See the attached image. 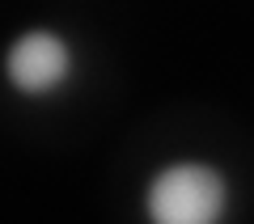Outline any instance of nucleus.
Segmentation results:
<instances>
[{
    "mask_svg": "<svg viewBox=\"0 0 254 224\" xmlns=\"http://www.w3.org/2000/svg\"><path fill=\"white\" fill-rule=\"evenodd\" d=\"M0 72L17 98L26 102H47L64 93V85L76 72V51L72 43L51 26H30L17 38H9L4 55H0Z\"/></svg>",
    "mask_w": 254,
    "mask_h": 224,
    "instance_id": "2",
    "label": "nucleus"
},
{
    "mask_svg": "<svg viewBox=\"0 0 254 224\" xmlns=\"http://www.w3.org/2000/svg\"><path fill=\"white\" fill-rule=\"evenodd\" d=\"M229 212V178L208 161H170L144 182V216L157 224H216Z\"/></svg>",
    "mask_w": 254,
    "mask_h": 224,
    "instance_id": "1",
    "label": "nucleus"
}]
</instances>
